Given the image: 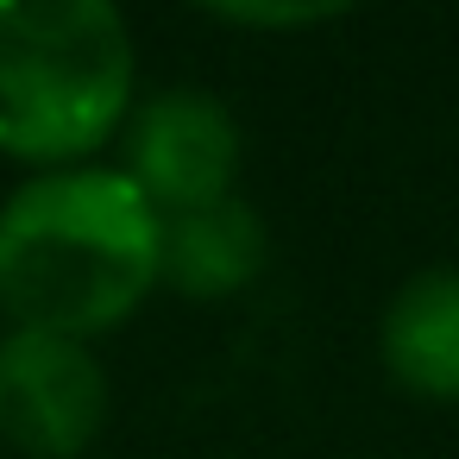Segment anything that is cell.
Returning a JSON list of instances; mask_svg holds the SVG:
<instances>
[{"instance_id": "5", "label": "cell", "mask_w": 459, "mask_h": 459, "mask_svg": "<svg viewBox=\"0 0 459 459\" xmlns=\"http://www.w3.org/2000/svg\"><path fill=\"white\" fill-rule=\"evenodd\" d=\"M264 271V221L227 195L214 208H189V214H164L158 233V277L195 302L233 296Z\"/></svg>"}, {"instance_id": "3", "label": "cell", "mask_w": 459, "mask_h": 459, "mask_svg": "<svg viewBox=\"0 0 459 459\" xmlns=\"http://www.w3.org/2000/svg\"><path fill=\"white\" fill-rule=\"evenodd\" d=\"M108 421V377L82 340L7 333L0 340V434L32 459H76Z\"/></svg>"}, {"instance_id": "4", "label": "cell", "mask_w": 459, "mask_h": 459, "mask_svg": "<svg viewBox=\"0 0 459 459\" xmlns=\"http://www.w3.org/2000/svg\"><path fill=\"white\" fill-rule=\"evenodd\" d=\"M126 177L158 214L214 208L239 177V126L202 89H164L126 133Z\"/></svg>"}, {"instance_id": "6", "label": "cell", "mask_w": 459, "mask_h": 459, "mask_svg": "<svg viewBox=\"0 0 459 459\" xmlns=\"http://www.w3.org/2000/svg\"><path fill=\"white\" fill-rule=\"evenodd\" d=\"M384 365L428 403H459V271L409 277L384 308Z\"/></svg>"}, {"instance_id": "7", "label": "cell", "mask_w": 459, "mask_h": 459, "mask_svg": "<svg viewBox=\"0 0 459 459\" xmlns=\"http://www.w3.org/2000/svg\"><path fill=\"white\" fill-rule=\"evenodd\" d=\"M327 13L333 7H221V20H239V26H315Z\"/></svg>"}, {"instance_id": "2", "label": "cell", "mask_w": 459, "mask_h": 459, "mask_svg": "<svg viewBox=\"0 0 459 459\" xmlns=\"http://www.w3.org/2000/svg\"><path fill=\"white\" fill-rule=\"evenodd\" d=\"M133 101V32L108 0H0V152L70 164Z\"/></svg>"}, {"instance_id": "1", "label": "cell", "mask_w": 459, "mask_h": 459, "mask_svg": "<svg viewBox=\"0 0 459 459\" xmlns=\"http://www.w3.org/2000/svg\"><path fill=\"white\" fill-rule=\"evenodd\" d=\"M164 214L126 170H51L0 208V302L32 333L120 327L158 283Z\"/></svg>"}]
</instances>
